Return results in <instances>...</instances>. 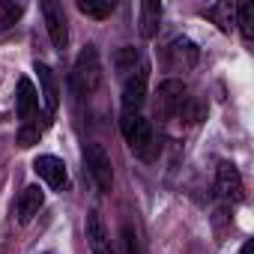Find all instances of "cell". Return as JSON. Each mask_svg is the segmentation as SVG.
Masks as SVG:
<instances>
[{
  "mask_svg": "<svg viewBox=\"0 0 254 254\" xmlns=\"http://www.w3.org/2000/svg\"><path fill=\"white\" fill-rule=\"evenodd\" d=\"M36 108H39V93H36V87H33L30 78H21V81H18V96H15L18 120H21V123H30L33 114H36Z\"/></svg>",
  "mask_w": 254,
  "mask_h": 254,
  "instance_id": "obj_11",
  "label": "cell"
},
{
  "mask_svg": "<svg viewBox=\"0 0 254 254\" xmlns=\"http://www.w3.org/2000/svg\"><path fill=\"white\" fill-rule=\"evenodd\" d=\"M39 138H42V129H39V126H33V123H24L21 126V129H18V147H33V144H39Z\"/></svg>",
  "mask_w": 254,
  "mask_h": 254,
  "instance_id": "obj_18",
  "label": "cell"
},
{
  "mask_svg": "<svg viewBox=\"0 0 254 254\" xmlns=\"http://www.w3.org/2000/svg\"><path fill=\"white\" fill-rule=\"evenodd\" d=\"M99 81H102L99 51H96L93 45H87V48L78 54V60H75V69H72V90L84 99V96H90V93L99 87Z\"/></svg>",
  "mask_w": 254,
  "mask_h": 254,
  "instance_id": "obj_2",
  "label": "cell"
},
{
  "mask_svg": "<svg viewBox=\"0 0 254 254\" xmlns=\"http://www.w3.org/2000/svg\"><path fill=\"white\" fill-rule=\"evenodd\" d=\"M117 69L120 72H135V63H141V51L138 48H132V45H126L120 54H117Z\"/></svg>",
  "mask_w": 254,
  "mask_h": 254,
  "instance_id": "obj_17",
  "label": "cell"
},
{
  "mask_svg": "<svg viewBox=\"0 0 254 254\" xmlns=\"http://www.w3.org/2000/svg\"><path fill=\"white\" fill-rule=\"evenodd\" d=\"M87 242H90V251L93 254H114V245H111V233L102 221V215L96 209L87 212Z\"/></svg>",
  "mask_w": 254,
  "mask_h": 254,
  "instance_id": "obj_8",
  "label": "cell"
},
{
  "mask_svg": "<svg viewBox=\"0 0 254 254\" xmlns=\"http://www.w3.org/2000/svg\"><path fill=\"white\" fill-rule=\"evenodd\" d=\"M33 171L51 186V189H63L66 186V165L57 159V156H39L33 162Z\"/></svg>",
  "mask_w": 254,
  "mask_h": 254,
  "instance_id": "obj_12",
  "label": "cell"
},
{
  "mask_svg": "<svg viewBox=\"0 0 254 254\" xmlns=\"http://www.w3.org/2000/svg\"><path fill=\"white\" fill-rule=\"evenodd\" d=\"M21 12H24V6H21V3H3V27H6L9 21H15Z\"/></svg>",
  "mask_w": 254,
  "mask_h": 254,
  "instance_id": "obj_20",
  "label": "cell"
},
{
  "mask_svg": "<svg viewBox=\"0 0 254 254\" xmlns=\"http://www.w3.org/2000/svg\"><path fill=\"white\" fill-rule=\"evenodd\" d=\"M215 194L227 203H239L242 200V177L230 162H221L215 171Z\"/></svg>",
  "mask_w": 254,
  "mask_h": 254,
  "instance_id": "obj_7",
  "label": "cell"
},
{
  "mask_svg": "<svg viewBox=\"0 0 254 254\" xmlns=\"http://www.w3.org/2000/svg\"><path fill=\"white\" fill-rule=\"evenodd\" d=\"M84 159H87V168H90V177L96 180L99 191L108 194L111 186H114V165H111V156L102 144H87L84 150Z\"/></svg>",
  "mask_w": 254,
  "mask_h": 254,
  "instance_id": "obj_4",
  "label": "cell"
},
{
  "mask_svg": "<svg viewBox=\"0 0 254 254\" xmlns=\"http://www.w3.org/2000/svg\"><path fill=\"white\" fill-rule=\"evenodd\" d=\"M236 24H239L242 36L251 42L254 39V3H239L236 6Z\"/></svg>",
  "mask_w": 254,
  "mask_h": 254,
  "instance_id": "obj_16",
  "label": "cell"
},
{
  "mask_svg": "<svg viewBox=\"0 0 254 254\" xmlns=\"http://www.w3.org/2000/svg\"><path fill=\"white\" fill-rule=\"evenodd\" d=\"M186 102H189V99H186V84H183V81L168 78V81L159 84V93H156V114H159L162 120H171V117L183 114Z\"/></svg>",
  "mask_w": 254,
  "mask_h": 254,
  "instance_id": "obj_3",
  "label": "cell"
},
{
  "mask_svg": "<svg viewBox=\"0 0 254 254\" xmlns=\"http://www.w3.org/2000/svg\"><path fill=\"white\" fill-rule=\"evenodd\" d=\"M78 9H81L87 18L102 21V18H108V15L114 12V0H78Z\"/></svg>",
  "mask_w": 254,
  "mask_h": 254,
  "instance_id": "obj_15",
  "label": "cell"
},
{
  "mask_svg": "<svg viewBox=\"0 0 254 254\" xmlns=\"http://www.w3.org/2000/svg\"><path fill=\"white\" fill-rule=\"evenodd\" d=\"M159 21H162V3L159 0H144L141 3V33H144V39L156 36Z\"/></svg>",
  "mask_w": 254,
  "mask_h": 254,
  "instance_id": "obj_14",
  "label": "cell"
},
{
  "mask_svg": "<svg viewBox=\"0 0 254 254\" xmlns=\"http://www.w3.org/2000/svg\"><path fill=\"white\" fill-rule=\"evenodd\" d=\"M42 203H45V191H42L39 186H27V189L21 191L18 203H15L18 224H30V221H33V215L42 209Z\"/></svg>",
  "mask_w": 254,
  "mask_h": 254,
  "instance_id": "obj_10",
  "label": "cell"
},
{
  "mask_svg": "<svg viewBox=\"0 0 254 254\" xmlns=\"http://www.w3.org/2000/svg\"><path fill=\"white\" fill-rule=\"evenodd\" d=\"M123 248H126V254H141V242H138V233L132 230V224L123 227Z\"/></svg>",
  "mask_w": 254,
  "mask_h": 254,
  "instance_id": "obj_19",
  "label": "cell"
},
{
  "mask_svg": "<svg viewBox=\"0 0 254 254\" xmlns=\"http://www.w3.org/2000/svg\"><path fill=\"white\" fill-rule=\"evenodd\" d=\"M147 84H150V66L141 63L123 84V108H126V114H138V108L147 102Z\"/></svg>",
  "mask_w": 254,
  "mask_h": 254,
  "instance_id": "obj_5",
  "label": "cell"
},
{
  "mask_svg": "<svg viewBox=\"0 0 254 254\" xmlns=\"http://www.w3.org/2000/svg\"><path fill=\"white\" fill-rule=\"evenodd\" d=\"M209 21H215L218 24V30H224V33H230L233 30V24H236V6L230 3V0H221V3H212V6H206V12H203Z\"/></svg>",
  "mask_w": 254,
  "mask_h": 254,
  "instance_id": "obj_13",
  "label": "cell"
},
{
  "mask_svg": "<svg viewBox=\"0 0 254 254\" xmlns=\"http://www.w3.org/2000/svg\"><path fill=\"white\" fill-rule=\"evenodd\" d=\"M42 15H45V27H48V36L54 42V48H66L69 45V27H66V15H63V6L57 0H42Z\"/></svg>",
  "mask_w": 254,
  "mask_h": 254,
  "instance_id": "obj_6",
  "label": "cell"
},
{
  "mask_svg": "<svg viewBox=\"0 0 254 254\" xmlns=\"http://www.w3.org/2000/svg\"><path fill=\"white\" fill-rule=\"evenodd\" d=\"M120 129H123V138H126V144H129V150L138 159H153L156 138H153V126H150L147 117H141V114H123Z\"/></svg>",
  "mask_w": 254,
  "mask_h": 254,
  "instance_id": "obj_1",
  "label": "cell"
},
{
  "mask_svg": "<svg viewBox=\"0 0 254 254\" xmlns=\"http://www.w3.org/2000/svg\"><path fill=\"white\" fill-rule=\"evenodd\" d=\"M36 72H39V96H42V108H45L48 117H54V111H57V105H60L57 78H54V72H51L45 63H39V60H36Z\"/></svg>",
  "mask_w": 254,
  "mask_h": 254,
  "instance_id": "obj_9",
  "label": "cell"
},
{
  "mask_svg": "<svg viewBox=\"0 0 254 254\" xmlns=\"http://www.w3.org/2000/svg\"><path fill=\"white\" fill-rule=\"evenodd\" d=\"M239 254H254V239H245V245H242Z\"/></svg>",
  "mask_w": 254,
  "mask_h": 254,
  "instance_id": "obj_21",
  "label": "cell"
}]
</instances>
